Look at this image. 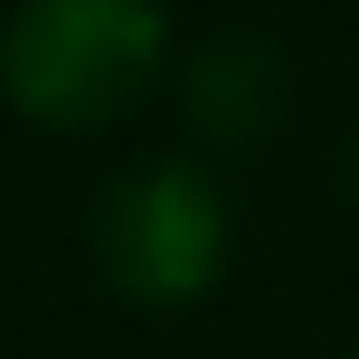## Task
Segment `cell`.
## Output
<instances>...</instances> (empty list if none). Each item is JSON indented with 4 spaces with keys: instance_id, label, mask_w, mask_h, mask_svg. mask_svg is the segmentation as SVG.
<instances>
[{
    "instance_id": "cell-1",
    "label": "cell",
    "mask_w": 359,
    "mask_h": 359,
    "mask_svg": "<svg viewBox=\"0 0 359 359\" xmlns=\"http://www.w3.org/2000/svg\"><path fill=\"white\" fill-rule=\"evenodd\" d=\"M180 66L163 0H8L0 107L57 139L131 123Z\"/></svg>"
},
{
    "instance_id": "cell-3",
    "label": "cell",
    "mask_w": 359,
    "mask_h": 359,
    "mask_svg": "<svg viewBox=\"0 0 359 359\" xmlns=\"http://www.w3.org/2000/svg\"><path fill=\"white\" fill-rule=\"evenodd\" d=\"M172 98H180V123H188V139L204 156H245L286 123L294 66L269 33H204L172 66Z\"/></svg>"
},
{
    "instance_id": "cell-4",
    "label": "cell",
    "mask_w": 359,
    "mask_h": 359,
    "mask_svg": "<svg viewBox=\"0 0 359 359\" xmlns=\"http://www.w3.org/2000/svg\"><path fill=\"white\" fill-rule=\"evenodd\" d=\"M343 196H351V204H359V131H351V139H343Z\"/></svg>"
},
{
    "instance_id": "cell-5",
    "label": "cell",
    "mask_w": 359,
    "mask_h": 359,
    "mask_svg": "<svg viewBox=\"0 0 359 359\" xmlns=\"http://www.w3.org/2000/svg\"><path fill=\"white\" fill-rule=\"evenodd\" d=\"M351 359H359V343H351Z\"/></svg>"
},
{
    "instance_id": "cell-2",
    "label": "cell",
    "mask_w": 359,
    "mask_h": 359,
    "mask_svg": "<svg viewBox=\"0 0 359 359\" xmlns=\"http://www.w3.org/2000/svg\"><path fill=\"white\" fill-rule=\"evenodd\" d=\"M90 262L131 311H196L237 262L229 180L196 156H131L90 196Z\"/></svg>"
}]
</instances>
